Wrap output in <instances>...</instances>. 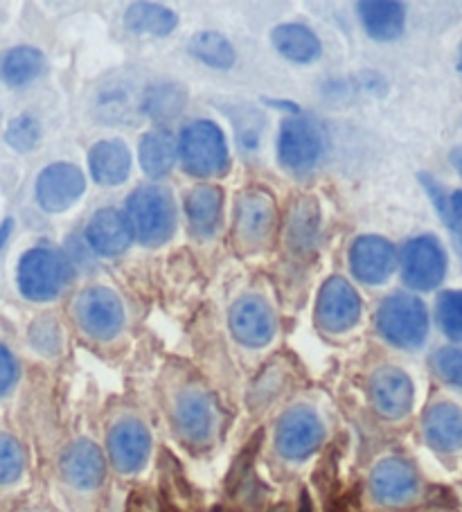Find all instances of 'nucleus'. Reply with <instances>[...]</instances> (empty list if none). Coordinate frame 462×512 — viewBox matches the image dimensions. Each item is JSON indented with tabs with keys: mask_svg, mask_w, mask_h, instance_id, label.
<instances>
[{
	"mask_svg": "<svg viewBox=\"0 0 462 512\" xmlns=\"http://www.w3.org/2000/svg\"><path fill=\"white\" fill-rule=\"evenodd\" d=\"M426 443L438 452L451 454L462 449V409L456 404H433L424 416Z\"/></svg>",
	"mask_w": 462,
	"mask_h": 512,
	"instance_id": "obj_21",
	"label": "nucleus"
},
{
	"mask_svg": "<svg viewBox=\"0 0 462 512\" xmlns=\"http://www.w3.org/2000/svg\"><path fill=\"white\" fill-rule=\"evenodd\" d=\"M275 203L266 192L246 190L235 206V240L244 249H262L275 231Z\"/></svg>",
	"mask_w": 462,
	"mask_h": 512,
	"instance_id": "obj_7",
	"label": "nucleus"
},
{
	"mask_svg": "<svg viewBox=\"0 0 462 512\" xmlns=\"http://www.w3.org/2000/svg\"><path fill=\"white\" fill-rule=\"evenodd\" d=\"M25 458L19 440L0 434V485L14 483L23 472Z\"/></svg>",
	"mask_w": 462,
	"mask_h": 512,
	"instance_id": "obj_34",
	"label": "nucleus"
},
{
	"mask_svg": "<svg viewBox=\"0 0 462 512\" xmlns=\"http://www.w3.org/2000/svg\"><path fill=\"white\" fill-rule=\"evenodd\" d=\"M451 163H453V167H456V170L462 176V149H453V152H451Z\"/></svg>",
	"mask_w": 462,
	"mask_h": 512,
	"instance_id": "obj_38",
	"label": "nucleus"
},
{
	"mask_svg": "<svg viewBox=\"0 0 462 512\" xmlns=\"http://www.w3.org/2000/svg\"><path fill=\"white\" fill-rule=\"evenodd\" d=\"M321 206L314 197H300L291 206L287 219V246L296 255L314 253L321 240Z\"/></svg>",
	"mask_w": 462,
	"mask_h": 512,
	"instance_id": "obj_19",
	"label": "nucleus"
},
{
	"mask_svg": "<svg viewBox=\"0 0 462 512\" xmlns=\"http://www.w3.org/2000/svg\"><path fill=\"white\" fill-rule=\"evenodd\" d=\"M188 50L194 59L203 66L226 70L235 64V48L224 34L219 32H199L188 43Z\"/></svg>",
	"mask_w": 462,
	"mask_h": 512,
	"instance_id": "obj_30",
	"label": "nucleus"
},
{
	"mask_svg": "<svg viewBox=\"0 0 462 512\" xmlns=\"http://www.w3.org/2000/svg\"><path fill=\"white\" fill-rule=\"evenodd\" d=\"M46 70V57L32 46H19L5 52L0 61V77L10 86H25L37 79Z\"/></svg>",
	"mask_w": 462,
	"mask_h": 512,
	"instance_id": "obj_28",
	"label": "nucleus"
},
{
	"mask_svg": "<svg viewBox=\"0 0 462 512\" xmlns=\"http://www.w3.org/2000/svg\"><path fill=\"white\" fill-rule=\"evenodd\" d=\"M16 379H19V364L12 352L0 343V397L12 391Z\"/></svg>",
	"mask_w": 462,
	"mask_h": 512,
	"instance_id": "obj_36",
	"label": "nucleus"
},
{
	"mask_svg": "<svg viewBox=\"0 0 462 512\" xmlns=\"http://www.w3.org/2000/svg\"><path fill=\"white\" fill-rule=\"evenodd\" d=\"M185 107V91L179 84H158L149 86L142 93V111L154 120H172Z\"/></svg>",
	"mask_w": 462,
	"mask_h": 512,
	"instance_id": "obj_31",
	"label": "nucleus"
},
{
	"mask_svg": "<svg viewBox=\"0 0 462 512\" xmlns=\"http://www.w3.org/2000/svg\"><path fill=\"white\" fill-rule=\"evenodd\" d=\"M348 262L352 276L363 285H384L397 267V253L386 237L363 235L352 242Z\"/></svg>",
	"mask_w": 462,
	"mask_h": 512,
	"instance_id": "obj_11",
	"label": "nucleus"
},
{
	"mask_svg": "<svg viewBox=\"0 0 462 512\" xmlns=\"http://www.w3.org/2000/svg\"><path fill=\"white\" fill-rule=\"evenodd\" d=\"M179 158L192 176H219L228 170V145L215 122L194 120L179 136Z\"/></svg>",
	"mask_w": 462,
	"mask_h": 512,
	"instance_id": "obj_2",
	"label": "nucleus"
},
{
	"mask_svg": "<svg viewBox=\"0 0 462 512\" xmlns=\"http://www.w3.org/2000/svg\"><path fill=\"white\" fill-rule=\"evenodd\" d=\"M221 210H224V192L215 185H201L185 197V213H188L192 233L199 237H212L217 233Z\"/></svg>",
	"mask_w": 462,
	"mask_h": 512,
	"instance_id": "obj_26",
	"label": "nucleus"
},
{
	"mask_svg": "<svg viewBox=\"0 0 462 512\" xmlns=\"http://www.w3.org/2000/svg\"><path fill=\"white\" fill-rule=\"evenodd\" d=\"M420 183L424 185V190L433 201L435 210H438L440 219L449 226V231L458 242V249L462 251V190L447 192L438 179H433L426 172H420Z\"/></svg>",
	"mask_w": 462,
	"mask_h": 512,
	"instance_id": "obj_29",
	"label": "nucleus"
},
{
	"mask_svg": "<svg viewBox=\"0 0 462 512\" xmlns=\"http://www.w3.org/2000/svg\"><path fill=\"white\" fill-rule=\"evenodd\" d=\"M133 240L145 246H161L170 240L176 228V208L167 190L142 185L133 190L124 208Z\"/></svg>",
	"mask_w": 462,
	"mask_h": 512,
	"instance_id": "obj_1",
	"label": "nucleus"
},
{
	"mask_svg": "<svg viewBox=\"0 0 462 512\" xmlns=\"http://www.w3.org/2000/svg\"><path fill=\"white\" fill-rule=\"evenodd\" d=\"M456 68H458V73L462 75V43H460V48H458V59H456Z\"/></svg>",
	"mask_w": 462,
	"mask_h": 512,
	"instance_id": "obj_39",
	"label": "nucleus"
},
{
	"mask_svg": "<svg viewBox=\"0 0 462 512\" xmlns=\"http://www.w3.org/2000/svg\"><path fill=\"white\" fill-rule=\"evenodd\" d=\"M433 370L435 375L444 382L462 388V350L460 348H440L435 352L433 359Z\"/></svg>",
	"mask_w": 462,
	"mask_h": 512,
	"instance_id": "obj_35",
	"label": "nucleus"
},
{
	"mask_svg": "<svg viewBox=\"0 0 462 512\" xmlns=\"http://www.w3.org/2000/svg\"><path fill=\"white\" fill-rule=\"evenodd\" d=\"M7 145L16 152H32L34 147L39 145L41 140V125L37 118L32 116H19L10 122V127H7V134H5Z\"/></svg>",
	"mask_w": 462,
	"mask_h": 512,
	"instance_id": "obj_33",
	"label": "nucleus"
},
{
	"mask_svg": "<svg viewBox=\"0 0 462 512\" xmlns=\"http://www.w3.org/2000/svg\"><path fill=\"white\" fill-rule=\"evenodd\" d=\"M372 497L386 506H399L415 497L417 492V474L411 463L402 458H386L381 461L370 476Z\"/></svg>",
	"mask_w": 462,
	"mask_h": 512,
	"instance_id": "obj_16",
	"label": "nucleus"
},
{
	"mask_svg": "<svg viewBox=\"0 0 462 512\" xmlns=\"http://www.w3.org/2000/svg\"><path fill=\"white\" fill-rule=\"evenodd\" d=\"M323 154L321 131L312 120L287 118L280 127L278 156L282 167L289 172H307L318 163Z\"/></svg>",
	"mask_w": 462,
	"mask_h": 512,
	"instance_id": "obj_9",
	"label": "nucleus"
},
{
	"mask_svg": "<svg viewBox=\"0 0 462 512\" xmlns=\"http://www.w3.org/2000/svg\"><path fill=\"white\" fill-rule=\"evenodd\" d=\"M377 328L397 348H420L429 334V312L417 296L393 294L379 305Z\"/></svg>",
	"mask_w": 462,
	"mask_h": 512,
	"instance_id": "obj_4",
	"label": "nucleus"
},
{
	"mask_svg": "<svg viewBox=\"0 0 462 512\" xmlns=\"http://www.w3.org/2000/svg\"><path fill=\"white\" fill-rule=\"evenodd\" d=\"M370 400L379 416L404 418L413 409V382L404 370L386 366L370 377Z\"/></svg>",
	"mask_w": 462,
	"mask_h": 512,
	"instance_id": "obj_14",
	"label": "nucleus"
},
{
	"mask_svg": "<svg viewBox=\"0 0 462 512\" xmlns=\"http://www.w3.org/2000/svg\"><path fill=\"white\" fill-rule=\"evenodd\" d=\"M12 228H14V222H12V219H5V222L0 224V249H3L5 242L10 240V233H12Z\"/></svg>",
	"mask_w": 462,
	"mask_h": 512,
	"instance_id": "obj_37",
	"label": "nucleus"
},
{
	"mask_svg": "<svg viewBox=\"0 0 462 512\" xmlns=\"http://www.w3.org/2000/svg\"><path fill=\"white\" fill-rule=\"evenodd\" d=\"M357 12L372 39L393 41L404 32L406 7L397 0H361Z\"/></svg>",
	"mask_w": 462,
	"mask_h": 512,
	"instance_id": "obj_22",
	"label": "nucleus"
},
{
	"mask_svg": "<svg viewBox=\"0 0 462 512\" xmlns=\"http://www.w3.org/2000/svg\"><path fill=\"white\" fill-rule=\"evenodd\" d=\"M70 280V264L59 251L50 246H34L25 251L16 271L21 294L32 303L55 300Z\"/></svg>",
	"mask_w": 462,
	"mask_h": 512,
	"instance_id": "obj_3",
	"label": "nucleus"
},
{
	"mask_svg": "<svg viewBox=\"0 0 462 512\" xmlns=\"http://www.w3.org/2000/svg\"><path fill=\"white\" fill-rule=\"evenodd\" d=\"M88 170L100 185H120L131 172L129 147L120 140H100L88 152Z\"/></svg>",
	"mask_w": 462,
	"mask_h": 512,
	"instance_id": "obj_23",
	"label": "nucleus"
},
{
	"mask_svg": "<svg viewBox=\"0 0 462 512\" xmlns=\"http://www.w3.org/2000/svg\"><path fill=\"white\" fill-rule=\"evenodd\" d=\"M151 452V438L142 422L127 418L120 420L109 434V454L120 472H138L147 463Z\"/></svg>",
	"mask_w": 462,
	"mask_h": 512,
	"instance_id": "obj_15",
	"label": "nucleus"
},
{
	"mask_svg": "<svg viewBox=\"0 0 462 512\" xmlns=\"http://www.w3.org/2000/svg\"><path fill=\"white\" fill-rule=\"evenodd\" d=\"M435 314H438L440 330L451 341H462V291H442L438 296V305H435Z\"/></svg>",
	"mask_w": 462,
	"mask_h": 512,
	"instance_id": "obj_32",
	"label": "nucleus"
},
{
	"mask_svg": "<svg viewBox=\"0 0 462 512\" xmlns=\"http://www.w3.org/2000/svg\"><path fill=\"white\" fill-rule=\"evenodd\" d=\"M86 190L84 172L73 163H52L37 179V201L46 213H64Z\"/></svg>",
	"mask_w": 462,
	"mask_h": 512,
	"instance_id": "obj_12",
	"label": "nucleus"
},
{
	"mask_svg": "<svg viewBox=\"0 0 462 512\" xmlns=\"http://www.w3.org/2000/svg\"><path fill=\"white\" fill-rule=\"evenodd\" d=\"M176 427L194 445L208 443L217 425V411L210 397L201 391H185L176 402Z\"/></svg>",
	"mask_w": 462,
	"mask_h": 512,
	"instance_id": "obj_17",
	"label": "nucleus"
},
{
	"mask_svg": "<svg viewBox=\"0 0 462 512\" xmlns=\"http://www.w3.org/2000/svg\"><path fill=\"white\" fill-rule=\"evenodd\" d=\"M124 25L129 32L142 37H167L179 25V16L165 5L133 3L124 12Z\"/></svg>",
	"mask_w": 462,
	"mask_h": 512,
	"instance_id": "obj_27",
	"label": "nucleus"
},
{
	"mask_svg": "<svg viewBox=\"0 0 462 512\" xmlns=\"http://www.w3.org/2000/svg\"><path fill=\"white\" fill-rule=\"evenodd\" d=\"M447 276V253L433 235L408 240L402 249V278L411 289L431 291Z\"/></svg>",
	"mask_w": 462,
	"mask_h": 512,
	"instance_id": "obj_6",
	"label": "nucleus"
},
{
	"mask_svg": "<svg viewBox=\"0 0 462 512\" xmlns=\"http://www.w3.org/2000/svg\"><path fill=\"white\" fill-rule=\"evenodd\" d=\"M323 443V422L312 409L296 406L284 413L275 429V447L289 461H302L312 456Z\"/></svg>",
	"mask_w": 462,
	"mask_h": 512,
	"instance_id": "obj_8",
	"label": "nucleus"
},
{
	"mask_svg": "<svg viewBox=\"0 0 462 512\" xmlns=\"http://www.w3.org/2000/svg\"><path fill=\"white\" fill-rule=\"evenodd\" d=\"M271 41L275 50L280 52L284 59L293 61V64H314L321 59L323 46L321 39L316 37L314 30L300 23H284L273 30Z\"/></svg>",
	"mask_w": 462,
	"mask_h": 512,
	"instance_id": "obj_25",
	"label": "nucleus"
},
{
	"mask_svg": "<svg viewBox=\"0 0 462 512\" xmlns=\"http://www.w3.org/2000/svg\"><path fill=\"white\" fill-rule=\"evenodd\" d=\"M230 330L246 348H264L275 334V316L260 296H244L230 307Z\"/></svg>",
	"mask_w": 462,
	"mask_h": 512,
	"instance_id": "obj_13",
	"label": "nucleus"
},
{
	"mask_svg": "<svg viewBox=\"0 0 462 512\" xmlns=\"http://www.w3.org/2000/svg\"><path fill=\"white\" fill-rule=\"evenodd\" d=\"M361 316V298L348 280L332 276L318 291L316 319L323 330L341 334L354 328Z\"/></svg>",
	"mask_w": 462,
	"mask_h": 512,
	"instance_id": "obj_10",
	"label": "nucleus"
},
{
	"mask_svg": "<svg viewBox=\"0 0 462 512\" xmlns=\"http://www.w3.org/2000/svg\"><path fill=\"white\" fill-rule=\"evenodd\" d=\"M75 319L88 337L109 341L122 330L124 310L115 291L106 287H88L77 296Z\"/></svg>",
	"mask_w": 462,
	"mask_h": 512,
	"instance_id": "obj_5",
	"label": "nucleus"
},
{
	"mask_svg": "<svg viewBox=\"0 0 462 512\" xmlns=\"http://www.w3.org/2000/svg\"><path fill=\"white\" fill-rule=\"evenodd\" d=\"M138 154L142 172L151 179H163L172 172L176 156H179V147H176V138L170 129L156 127L142 136Z\"/></svg>",
	"mask_w": 462,
	"mask_h": 512,
	"instance_id": "obj_24",
	"label": "nucleus"
},
{
	"mask_svg": "<svg viewBox=\"0 0 462 512\" xmlns=\"http://www.w3.org/2000/svg\"><path fill=\"white\" fill-rule=\"evenodd\" d=\"M61 474L75 488H97L104 481V456L100 447L88 440L70 445L61 456Z\"/></svg>",
	"mask_w": 462,
	"mask_h": 512,
	"instance_id": "obj_20",
	"label": "nucleus"
},
{
	"mask_svg": "<svg viewBox=\"0 0 462 512\" xmlns=\"http://www.w3.org/2000/svg\"><path fill=\"white\" fill-rule=\"evenodd\" d=\"M86 240L91 249L104 258H115L129 249L133 242L127 217L118 208H102L86 226Z\"/></svg>",
	"mask_w": 462,
	"mask_h": 512,
	"instance_id": "obj_18",
	"label": "nucleus"
}]
</instances>
